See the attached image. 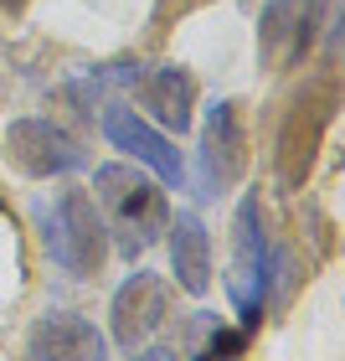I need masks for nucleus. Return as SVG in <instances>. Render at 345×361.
I'll return each mask as SVG.
<instances>
[{
  "label": "nucleus",
  "instance_id": "13",
  "mask_svg": "<svg viewBox=\"0 0 345 361\" xmlns=\"http://www.w3.org/2000/svg\"><path fill=\"white\" fill-rule=\"evenodd\" d=\"M253 331H242V325H211V336L201 341V356L196 361H237L242 346H248Z\"/></svg>",
  "mask_w": 345,
  "mask_h": 361
},
{
  "label": "nucleus",
  "instance_id": "9",
  "mask_svg": "<svg viewBox=\"0 0 345 361\" xmlns=\"http://www.w3.org/2000/svg\"><path fill=\"white\" fill-rule=\"evenodd\" d=\"M315 31H330V21H325L309 0H263V11H258V57H263V68L299 62V52L309 47Z\"/></svg>",
  "mask_w": 345,
  "mask_h": 361
},
{
  "label": "nucleus",
  "instance_id": "12",
  "mask_svg": "<svg viewBox=\"0 0 345 361\" xmlns=\"http://www.w3.org/2000/svg\"><path fill=\"white\" fill-rule=\"evenodd\" d=\"M165 243H170V274L175 289H186L191 300H201L211 289V233L196 212H175L165 222Z\"/></svg>",
  "mask_w": 345,
  "mask_h": 361
},
{
  "label": "nucleus",
  "instance_id": "6",
  "mask_svg": "<svg viewBox=\"0 0 345 361\" xmlns=\"http://www.w3.org/2000/svg\"><path fill=\"white\" fill-rule=\"evenodd\" d=\"M6 155H11V166L31 176V180H52V176H73V171H83L88 166V150H83V140H73L62 124L52 119H11L6 124Z\"/></svg>",
  "mask_w": 345,
  "mask_h": 361
},
{
  "label": "nucleus",
  "instance_id": "5",
  "mask_svg": "<svg viewBox=\"0 0 345 361\" xmlns=\"http://www.w3.org/2000/svg\"><path fill=\"white\" fill-rule=\"evenodd\" d=\"M248 171V124H242V104L237 98H217L206 109L201 124V145H196V196L217 202L242 180Z\"/></svg>",
  "mask_w": 345,
  "mask_h": 361
},
{
  "label": "nucleus",
  "instance_id": "1",
  "mask_svg": "<svg viewBox=\"0 0 345 361\" xmlns=\"http://www.w3.org/2000/svg\"><path fill=\"white\" fill-rule=\"evenodd\" d=\"M335 109H340V73L335 68L309 73L294 93V104L284 109V119H278V145H273L278 191H299L309 180L315 155L325 150V135L335 124Z\"/></svg>",
  "mask_w": 345,
  "mask_h": 361
},
{
  "label": "nucleus",
  "instance_id": "16",
  "mask_svg": "<svg viewBox=\"0 0 345 361\" xmlns=\"http://www.w3.org/2000/svg\"><path fill=\"white\" fill-rule=\"evenodd\" d=\"M191 6H206V0H175V11H191Z\"/></svg>",
  "mask_w": 345,
  "mask_h": 361
},
{
  "label": "nucleus",
  "instance_id": "11",
  "mask_svg": "<svg viewBox=\"0 0 345 361\" xmlns=\"http://www.w3.org/2000/svg\"><path fill=\"white\" fill-rule=\"evenodd\" d=\"M134 93L139 104L155 114V129H165V135H186L191 119H196V78L191 68H180V62H160V68H139L134 78Z\"/></svg>",
  "mask_w": 345,
  "mask_h": 361
},
{
  "label": "nucleus",
  "instance_id": "7",
  "mask_svg": "<svg viewBox=\"0 0 345 361\" xmlns=\"http://www.w3.org/2000/svg\"><path fill=\"white\" fill-rule=\"evenodd\" d=\"M104 140L119 155H129L134 166H144L160 186H180V180H186V160H180L175 140L165 129H155L144 114H134L129 104H108L104 109Z\"/></svg>",
  "mask_w": 345,
  "mask_h": 361
},
{
  "label": "nucleus",
  "instance_id": "4",
  "mask_svg": "<svg viewBox=\"0 0 345 361\" xmlns=\"http://www.w3.org/2000/svg\"><path fill=\"white\" fill-rule=\"evenodd\" d=\"M42 243L52 264L73 279H93L108 258V227L98 217L88 191H62L52 207H42Z\"/></svg>",
  "mask_w": 345,
  "mask_h": 361
},
{
  "label": "nucleus",
  "instance_id": "8",
  "mask_svg": "<svg viewBox=\"0 0 345 361\" xmlns=\"http://www.w3.org/2000/svg\"><path fill=\"white\" fill-rule=\"evenodd\" d=\"M170 320V284L150 269H134L108 300V331L124 351L150 346V336Z\"/></svg>",
  "mask_w": 345,
  "mask_h": 361
},
{
  "label": "nucleus",
  "instance_id": "2",
  "mask_svg": "<svg viewBox=\"0 0 345 361\" xmlns=\"http://www.w3.org/2000/svg\"><path fill=\"white\" fill-rule=\"evenodd\" d=\"M93 207H98V217H104L108 238L119 243L124 258L150 253L155 238L170 222L165 191L155 180H144L134 166H98L93 171Z\"/></svg>",
  "mask_w": 345,
  "mask_h": 361
},
{
  "label": "nucleus",
  "instance_id": "14",
  "mask_svg": "<svg viewBox=\"0 0 345 361\" xmlns=\"http://www.w3.org/2000/svg\"><path fill=\"white\" fill-rule=\"evenodd\" d=\"M134 361H180V356H175L170 346H144V351H139Z\"/></svg>",
  "mask_w": 345,
  "mask_h": 361
},
{
  "label": "nucleus",
  "instance_id": "10",
  "mask_svg": "<svg viewBox=\"0 0 345 361\" xmlns=\"http://www.w3.org/2000/svg\"><path fill=\"white\" fill-rule=\"evenodd\" d=\"M26 356L31 361H108V341L88 315L73 310H52L31 325L26 336Z\"/></svg>",
  "mask_w": 345,
  "mask_h": 361
},
{
  "label": "nucleus",
  "instance_id": "15",
  "mask_svg": "<svg viewBox=\"0 0 345 361\" xmlns=\"http://www.w3.org/2000/svg\"><path fill=\"white\" fill-rule=\"evenodd\" d=\"M31 6V0H0V16H21Z\"/></svg>",
  "mask_w": 345,
  "mask_h": 361
},
{
  "label": "nucleus",
  "instance_id": "3",
  "mask_svg": "<svg viewBox=\"0 0 345 361\" xmlns=\"http://www.w3.org/2000/svg\"><path fill=\"white\" fill-rule=\"evenodd\" d=\"M278 274V253L268 243V227H263V202L258 191H248L232 212V274H227V289H232V310L242 331H258L263 305H268Z\"/></svg>",
  "mask_w": 345,
  "mask_h": 361
}]
</instances>
